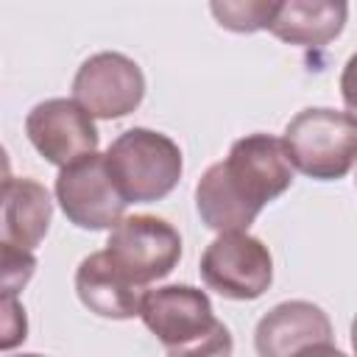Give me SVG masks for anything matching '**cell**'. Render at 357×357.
Instances as JSON below:
<instances>
[{
  "mask_svg": "<svg viewBox=\"0 0 357 357\" xmlns=\"http://www.w3.org/2000/svg\"><path fill=\"white\" fill-rule=\"evenodd\" d=\"M293 184V162L279 137L248 134L229 148L223 162L204 170L195 184L201 223L218 234L248 231L265 204Z\"/></svg>",
  "mask_w": 357,
  "mask_h": 357,
  "instance_id": "obj_1",
  "label": "cell"
},
{
  "mask_svg": "<svg viewBox=\"0 0 357 357\" xmlns=\"http://www.w3.org/2000/svg\"><path fill=\"white\" fill-rule=\"evenodd\" d=\"M139 318L167 357H231L234 351L229 326L215 318L209 296L192 284L145 290Z\"/></svg>",
  "mask_w": 357,
  "mask_h": 357,
  "instance_id": "obj_2",
  "label": "cell"
},
{
  "mask_svg": "<svg viewBox=\"0 0 357 357\" xmlns=\"http://www.w3.org/2000/svg\"><path fill=\"white\" fill-rule=\"evenodd\" d=\"M109 173L128 204H151L170 195L181 178V148L162 131L128 128L106 148Z\"/></svg>",
  "mask_w": 357,
  "mask_h": 357,
  "instance_id": "obj_3",
  "label": "cell"
},
{
  "mask_svg": "<svg viewBox=\"0 0 357 357\" xmlns=\"http://www.w3.org/2000/svg\"><path fill=\"white\" fill-rule=\"evenodd\" d=\"M282 142L293 167L318 181L343 178L357 165V120L337 109L298 112L284 126Z\"/></svg>",
  "mask_w": 357,
  "mask_h": 357,
  "instance_id": "obj_4",
  "label": "cell"
},
{
  "mask_svg": "<svg viewBox=\"0 0 357 357\" xmlns=\"http://www.w3.org/2000/svg\"><path fill=\"white\" fill-rule=\"evenodd\" d=\"M201 279L231 301H254L273 282L268 245L248 231H223L201 254Z\"/></svg>",
  "mask_w": 357,
  "mask_h": 357,
  "instance_id": "obj_5",
  "label": "cell"
},
{
  "mask_svg": "<svg viewBox=\"0 0 357 357\" xmlns=\"http://www.w3.org/2000/svg\"><path fill=\"white\" fill-rule=\"evenodd\" d=\"M103 251L137 287H145L156 279H165L178 265L181 234L165 218L126 215L109 231Z\"/></svg>",
  "mask_w": 357,
  "mask_h": 357,
  "instance_id": "obj_6",
  "label": "cell"
},
{
  "mask_svg": "<svg viewBox=\"0 0 357 357\" xmlns=\"http://www.w3.org/2000/svg\"><path fill=\"white\" fill-rule=\"evenodd\" d=\"M56 201L73 226L89 231H112L126 218L128 206L103 153H92L61 167L56 176Z\"/></svg>",
  "mask_w": 357,
  "mask_h": 357,
  "instance_id": "obj_7",
  "label": "cell"
},
{
  "mask_svg": "<svg viewBox=\"0 0 357 357\" xmlns=\"http://www.w3.org/2000/svg\"><path fill=\"white\" fill-rule=\"evenodd\" d=\"M145 98V75L134 59L117 50L89 56L73 78V100L92 117L117 120L131 114Z\"/></svg>",
  "mask_w": 357,
  "mask_h": 357,
  "instance_id": "obj_8",
  "label": "cell"
},
{
  "mask_svg": "<svg viewBox=\"0 0 357 357\" xmlns=\"http://www.w3.org/2000/svg\"><path fill=\"white\" fill-rule=\"evenodd\" d=\"M25 134L36 153L59 170L98 153V128L92 114L73 98H47L25 117Z\"/></svg>",
  "mask_w": 357,
  "mask_h": 357,
  "instance_id": "obj_9",
  "label": "cell"
},
{
  "mask_svg": "<svg viewBox=\"0 0 357 357\" xmlns=\"http://www.w3.org/2000/svg\"><path fill=\"white\" fill-rule=\"evenodd\" d=\"M321 343H332V321L318 304L304 298L271 307L254 329L257 357H296Z\"/></svg>",
  "mask_w": 357,
  "mask_h": 357,
  "instance_id": "obj_10",
  "label": "cell"
},
{
  "mask_svg": "<svg viewBox=\"0 0 357 357\" xmlns=\"http://www.w3.org/2000/svg\"><path fill=\"white\" fill-rule=\"evenodd\" d=\"M75 293L81 304L100 318L128 321L139 315L142 287H137L106 251H95L81 259L75 268Z\"/></svg>",
  "mask_w": 357,
  "mask_h": 357,
  "instance_id": "obj_11",
  "label": "cell"
},
{
  "mask_svg": "<svg viewBox=\"0 0 357 357\" xmlns=\"http://www.w3.org/2000/svg\"><path fill=\"white\" fill-rule=\"evenodd\" d=\"M50 218H53V201L39 181L14 178V176L3 181L0 243L22 251H33L50 229Z\"/></svg>",
  "mask_w": 357,
  "mask_h": 357,
  "instance_id": "obj_12",
  "label": "cell"
},
{
  "mask_svg": "<svg viewBox=\"0 0 357 357\" xmlns=\"http://www.w3.org/2000/svg\"><path fill=\"white\" fill-rule=\"evenodd\" d=\"M349 17V6L340 0H284L276 3L271 33L287 45L321 47L332 42Z\"/></svg>",
  "mask_w": 357,
  "mask_h": 357,
  "instance_id": "obj_13",
  "label": "cell"
},
{
  "mask_svg": "<svg viewBox=\"0 0 357 357\" xmlns=\"http://www.w3.org/2000/svg\"><path fill=\"white\" fill-rule=\"evenodd\" d=\"M209 11L229 31L254 33V31H268L271 28L276 3H268V0H223V3H212Z\"/></svg>",
  "mask_w": 357,
  "mask_h": 357,
  "instance_id": "obj_14",
  "label": "cell"
},
{
  "mask_svg": "<svg viewBox=\"0 0 357 357\" xmlns=\"http://www.w3.org/2000/svg\"><path fill=\"white\" fill-rule=\"evenodd\" d=\"M0 245H3V296H17V290H22L33 276L36 257L31 251H22L6 243Z\"/></svg>",
  "mask_w": 357,
  "mask_h": 357,
  "instance_id": "obj_15",
  "label": "cell"
},
{
  "mask_svg": "<svg viewBox=\"0 0 357 357\" xmlns=\"http://www.w3.org/2000/svg\"><path fill=\"white\" fill-rule=\"evenodd\" d=\"M25 337H28L25 310L20 307L17 296H3V337H0V346L8 351L17 343H22Z\"/></svg>",
  "mask_w": 357,
  "mask_h": 357,
  "instance_id": "obj_16",
  "label": "cell"
},
{
  "mask_svg": "<svg viewBox=\"0 0 357 357\" xmlns=\"http://www.w3.org/2000/svg\"><path fill=\"white\" fill-rule=\"evenodd\" d=\"M340 95H343V103H346V114H351L357 120V53H351L349 61L343 64Z\"/></svg>",
  "mask_w": 357,
  "mask_h": 357,
  "instance_id": "obj_17",
  "label": "cell"
},
{
  "mask_svg": "<svg viewBox=\"0 0 357 357\" xmlns=\"http://www.w3.org/2000/svg\"><path fill=\"white\" fill-rule=\"evenodd\" d=\"M296 357H346L340 349H335L332 343H321V346H312V349H304L301 354Z\"/></svg>",
  "mask_w": 357,
  "mask_h": 357,
  "instance_id": "obj_18",
  "label": "cell"
},
{
  "mask_svg": "<svg viewBox=\"0 0 357 357\" xmlns=\"http://www.w3.org/2000/svg\"><path fill=\"white\" fill-rule=\"evenodd\" d=\"M351 349H354V357H357V315L351 321Z\"/></svg>",
  "mask_w": 357,
  "mask_h": 357,
  "instance_id": "obj_19",
  "label": "cell"
},
{
  "mask_svg": "<svg viewBox=\"0 0 357 357\" xmlns=\"http://www.w3.org/2000/svg\"><path fill=\"white\" fill-rule=\"evenodd\" d=\"M11 357H42V354H33V351H31V354H11Z\"/></svg>",
  "mask_w": 357,
  "mask_h": 357,
  "instance_id": "obj_20",
  "label": "cell"
},
{
  "mask_svg": "<svg viewBox=\"0 0 357 357\" xmlns=\"http://www.w3.org/2000/svg\"><path fill=\"white\" fill-rule=\"evenodd\" d=\"M354 181H357V178H354Z\"/></svg>",
  "mask_w": 357,
  "mask_h": 357,
  "instance_id": "obj_21",
  "label": "cell"
}]
</instances>
